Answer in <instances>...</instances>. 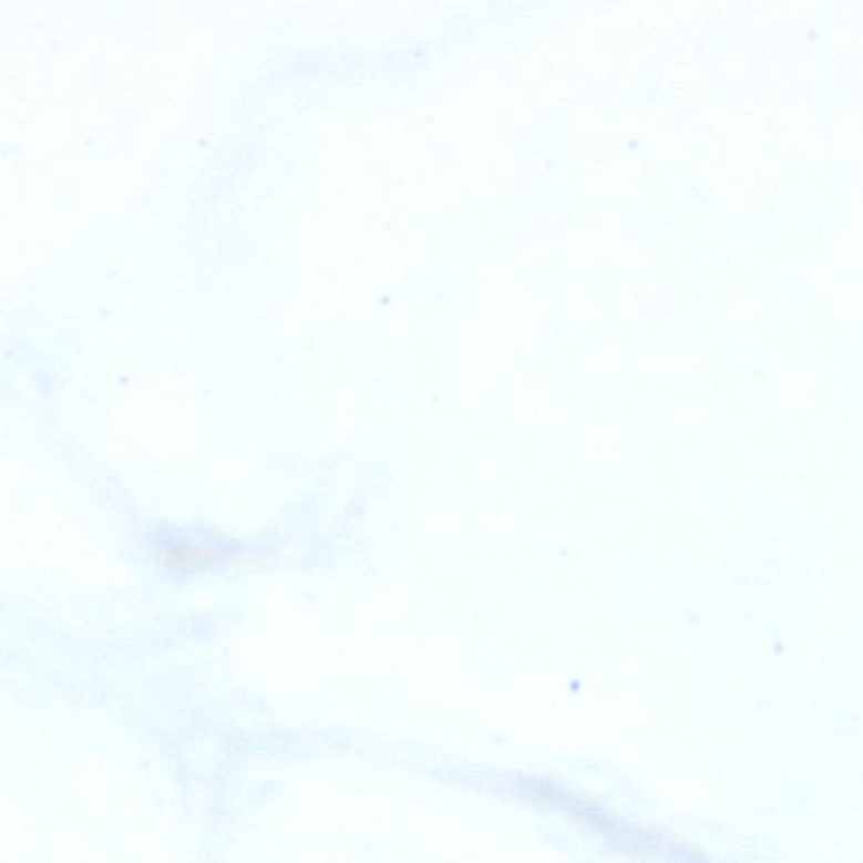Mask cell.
<instances>
[{
  "label": "cell",
  "mask_w": 863,
  "mask_h": 863,
  "mask_svg": "<svg viewBox=\"0 0 863 863\" xmlns=\"http://www.w3.org/2000/svg\"><path fill=\"white\" fill-rule=\"evenodd\" d=\"M164 564L169 567L177 568V571H193V568H202L203 565L208 564L212 554L202 548V546L193 545V543L184 542L179 545L167 546L166 551H163Z\"/></svg>",
  "instance_id": "6da1fadb"
}]
</instances>
